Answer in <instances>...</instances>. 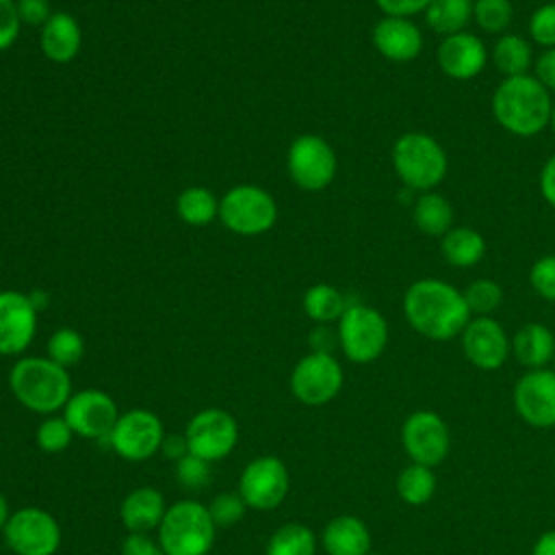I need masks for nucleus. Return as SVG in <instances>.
<instances>
[{"instance_id":"1","label":"nucleus","mask_w":555,"mask_h":555,"mask_svg":"<svg viewBox=\"0 0 555 555\" xmlns=\"http://www.w3.org/2000/svg\"><path fill=\"white\" fill-rule=\"evenodd\" d=\"M403 314L416 334L436 343L460 336L473 317L464 293L438 278H421L405 288Z\"/></svg>"},{"instance_id":"2","label":"nucleus","mask_w":555,"mask_h":555,"mask_svg":"<svg viewBox=\"0 0 555 555\" xmlns=\"http://www.w3.org/2000/svg\"><path fill=\"white\" fill-rule=\"evenodd\" d=\"M551 108V91L533 74L503 78L492 93L496 124L520 139L535 137L548 128Z\"/></svg>"},{"instance_id":"3","label":"nucleus","mask_w":555,"mask_h":555,"mask_svg":"<svg viewBox=\"0 0 555 555\" xmlns=\"http://www.w3.org/2000/svg\"><path fill=\"white\" fill-rule=\"evenodd\" d=\"M9 388L20 405L35 414H56L72 397V377L48 356L20 358L9 371Z\"/></svg>"},{"instance_id":"4","label":"nucleus","mask_w":555,"mask_h":555,"mask_svg":"<svg viewBox=\"0 0 555 555\" xmlns=\"http://www.w3.org/2000/svg\"><path fill=\"white\" fill-rule=\"evenodd\" d=\"M390 160L399 180L418 193L436 191L449 171L444 147L431 134L421 130L403 132L392 145Z\"/></svg>"},{"instance_id":"5","label":"nucleus","mask_w":555,"mask_h":555,"mask_svg":"<svg viewBox=\"0 0 555 555\" xmlns=\"http://www.w3.org/2000/svg\"><path fill=\"white\" fill-rule=\"evenodd\" d=\"M156 533L165 555H208L215 546L217 525L206 505L184 499L167 507Z\"/></svg>"},{"instance_id":"6","label":"nucleus","mask_w":555,"mask_h":555,"mask_svg":"<svg viewBox=\"0 0 555 555\" xmlns=\"http://www.w3.org/2000/svg\"><path fill=\"white\" fill-rule=\"evenodd\" d=\"M336 336L349 362L369 364L377 360L388 345V321L371 306L349 304L338 319Z\"/></svg>"},{"instance_id":"7","label":"nucleus","mask_w":555,"mask_h":555,"mask_svg":"<svg viewBox=\"0 0 555 555\" xmlns=\"http://www.w3.org/2000/svg\"><path fill=\"white\" fill-rule=\"evenodd\" d=\"M219 219L234 234L256 236L275 223L278 206L264 189L238 184L219 199Z\"/></svg>"},{"instance_id":"8","label":"nucleus","mask_w":555,"mask_h":555,"mask_svg":"<svg viewBox=\"0 0 555 555\" xmlns=\"http://www.w3.org/2000/svg\"><path fill=\"white\" fill-rule=\"evenodd\" d=\"M345 373L340 362L325 351H310L299 358L291 371V392L293 397L310 408L325 405L334 401L343 388Z\"/></svg>"},{"instance_id":"9","label":"nucleus","mask_w":555,"mask_h":555,"mask_svg":"<svg viewBox=\"0 0 555 555\" xmlns=\"http://www.w3.org/2000/svg\"><path fill=\"white\" fill-rule=\"evenodd\" d=\"M4 544L15 555H54L61 548V525L43 507H20L2 529Z\"/></svg>"},{"instance_id":"10","label":"nucleus","mask_w":555,"mask_h":555,"mask_svg":"<svg viewBox=\"0 0 555 555\" xmlns=\"http://www.w3.org/2000/svg\"><path fill=\"white\" fill-rule=\"evenodd\" d=\"M165 436L167 434L158 414L145 408H132L119 414L106 440L121 460L145 462L160 451Z\"/></svg>"},{"instance_id":"11","label":"nucleus","mask_w":555,"mask_h":555,"mask_svg":"<svg viewBox=\"0 0 555 555\" xmlns=\"http://www.w3.org/2000/svg\"><path fill=\"white\" fill-rule=\"evenodd\" d=\"M401 444L410 462L436 468L451 451V431L438 412L414 410L401 425Z\"/></svg>"},{"instance_id":"12","label":"nucleus","mask_w":555,"mask_h":555,"mask_svg":"<svg viewBox=\"0 0 555 555\" xmlns=\"http://www.w3.org/2000/svg\"><path fill=\"white\" fill-rule=\"evenodd\" d=\"M184 438L189 453L212 464L234 451L238 442V423L228 410L206 408L191 416L184 429Z\"/></svg>"},{"instance_id":"13","label":"nucleus","mask_w":555,"mask_h":555,"mask_svg":"<svg viewBox=\"0 0 555 555\" xmlns=\"http://www.w3.org/2000/svg\"><path fill=\"white\" fill-rule=\"evenodd\" d=\"M291 488L286 464L275 455H258L245 464L238 477V494L247 507L269 512L282 505Z\"/></svg>"},{"instance_id":"14","label":"nucleus","mask_w":555,"mask_h":555,"mask_svg":"<svg viewBox=\"0 0 555 555\" xmlns=\"http://www.w3.org/2000/svg\"><path fill=\"white\" fill-rule=\"evenodd\" d=\"M286 167L299 189L321 191L332 184L338 160L334 147L323 137L301 134L288 147Z\"/></svg>"},{"instance_id":"15","label":"nucleus","mask_w":555,"mask_h":555,"mask_svg":"<svg viewBox=\"0 0 555 555\" xmlns=\"http://www.w3.org/2000/svg\"><path fill=\"white\" fill-rule=\"evenodd\" d=\"M512 403L529 427H555V371L548 366L525 371L512 388Z\"/></svg>"},{"instance_id":"16","label":"nucleus","mask_w":555,"mask_h":555,"mask_svg":"<svg viewBox=\"0 0 555 555\" xmlns=\"http://www.w3.org/2000/svg\"><path fill=\"white\" fill-rule=\"evenodd\" d=\"M119 414L121 412L115 399L108 392L98 388H85V390L72 392L69 401L63 408V416L74 429V434L87 440L108 438Z\"/></svg>"},{"instance_id":"17","label":"nucleus","mask_w":555,"mask_h":555,"mask_svg":"<svg viewBox=\"0 0 555 555\" xmlns=\"http://www.w3.org/2000/svg\"><path fill=\"white\" fill-rule=\"evenodd\" d=\"M464 358L479 371L501 369L512 353V338L492 317H470L460 334Z\"/></svg>"},{"instance_id":"18","label":"nucleus","mask_w":555,"mask_h":555,"mask_svg":"<svg viewBox=\"0 0 555 555\" xmlns=\"http://www.w3.org/2000/svg\"><path fill=\"white\" fill-rule=\"evenodd\" d=\"M37 332V308L30 295L0 291V356H20Z\"/></svg>"},{"instance_id":"19","label":"nucleus","mask_w":555,"mask_h":555,"mask_svg":"<svg viewBox=\"0 0 555 555\" xmlns=\"http://www.w3.org/2000/svg\"><path fill=\"white\" fill-rule=\"evenodd\" d=\"M436 61L444 76L453 80H473L483 72L488 63V50L475 33L462 30L442 37L436 50Z\"/></svg>"},{"instance_id":"20","label":"nucleus","mask_w":555,"mask_h":555,"mask_svg":"<svg viewBox=\"0 0 555 555\" xmlns=\"http://www.w3.org/2000/svg\"><path fill=\"white\" fill-rule=\"evenodd\" d=\"M375 50L395 63H410L423 52V33L412 17L384 15L371 33Z\"/></svg>"},{"instance_id":"21","label":"nucleus","mask_w":555,"mask_h":555,"mask_svg":"<svg viewBox=\"0 0 555 555\" xmlns=\"http://www.w3.org/2000/svg\"><path fill=\"white\" fill-rule=\"evenodd\" d=\"M319 542L327 555H369L373 546L371 529L353 514L330 518Z\"/></svg>"},{"instance_id":"22","label":"nucleus","mask_w":555,"mask_h":555,"mask_svg":"<svg viewBox=\"0 0 555 555\" xmlns=\"http://www.w3.org/2000/svg\"><path fill=\"white\" fill-rule=\"evenodd\" d=\"M167 507L169 505L160 490L152 486H139L124 496L119 505V518L128 533H147L158 529Z\"/></svg>"},{"instance_id":"23","label":"nucleus","mask_w":555,"mask_h":555,"mask_svg":"<svg viewBox=\"0 0 555 555\" xmlns=\"http://www.w3.org/2000/svg\"><path fill=\"white\" fill-rule=\"evenodd\" d=\"M512 356L527 371L546 369L555 358V334L548 325L529 321L512 336Z\"/></svg>"},{"instance_id":"24","label":"nucleus","mask_w":555,"mask_h":555,"mask_svg":"<svg viewBox=\"0 0 555 555\" xmlns=\"http://www.w3.org/2000/svg\"><path fill=\"white\" fill-rule=\"evenodd\" d=\"M80 26L69 13H52L41 26V50L52 63H69L80 52Z\"/></svg>"},{"instance_id":"25","label":"nucleus","mask_w":555,"mask_h":555,"mask_svg":"<svg viewBox=\"0 0 555 555\" xmlns=\"http://www.w3.org/2000/svg\"><path fill=\"white\" fill-rule=\"evenodd\" d=\"M486 238L479 230L468 225H453L440 238V254L447 264L457 269H468L481 262L486 256Z\"/></svg>"},{"instance_id":"26","label":"nucleus","mask_w":555,"mask_h":555,"mask_svg":"<svg viewBox=\"0 0 555 555\" xmlns=\"http://www.w3.org/2000/svg\"><path fill=\"white\" fill-rule=\"evenodd\" d=\"M453 206L438 191H425L412 206V221L425 236L442 238L453 228Z\"/></svg>"},{"instance_id":"27","label":"nucleus","mask_w":555,"mask_h":555,"mask_svg":"<svg viewBox=\"0 0 555 555\" xmlns=\"http://www.w3.org/2000/svg\"><path fill=\"white\" fill-rule=\"evenodd\" d=\"M490 61L503 78H514L529 74L535 59L533 48L525 37L516 33H503L492 46Z\"/></svg>"},{"instance_id":"28","label":"nucleus","mask_w":555,"mask_h":555,"mask_svg":"<svg viewBox=\"0 0 555 555\" xmlns=\"http://www.w3.org/2000/svg\"><path fill=\"white\" fill-rule=\"evenodd\" d=\"M423 15L434 33L455 35L473 22V0H431Z\"/></svg>"},{"instance_id":"29","label":"nucleus","mask_w":555,"mask_h":555,"mask_svg":"<svg viewBox=\"0 0 555 555\" xmlns=\"http://www.w3.org/2000/svg\"><path fill=\"white\" fill-rule=\"evenodd\" d=\"M436 486H438V477H436L434 468L416 464V462H410L397 475V494L403 503H408L412 507H421V505L429 503L436 494Z\"/></svg>"},{"instance_id":"30","label":"nucleus","mask_w":555,"mask_h":555,"mask_svg":"<svg viewBox=\"0 0 555 555\" xmlns=\"http://www.w3.org/2000/svg\"><path fill=\"white\" fill-rule=\"evenodd\" d=\"M317 548L319 538L304 522L278 527L267 542V555H317Z\"/></svg>"},{"instance_id":"31","label":"nucleus","mask_w":555,"mask_h":555,"mask_svg":"<svg viewBox=\"0 0 555 555\" xmlns=\"http://www.w3.org/2000/svg\"><path fill=\"white\" fill-rule=\"evenodd\" d=\"M304 312L317 321L319 325H327L338 321L347 310V301L343 293L332 284H314L304 293Z\"/></svg>"},{"instance_id":"32","label":"nucleus","mask_w":555,"mask_h":555,"mask_svg":"<svg viewBox=\"0 0 555 555\" xmlns=\"http://www.w3.org/2000/svg\"><path fill=\"white\" fill-rule=\"evenodd\" d=\"M178 217L189 225H208L219 217L217 197L204 186H189L176 199Z\"/></svg>"},{"instance_id":"33","label":"nucleus","mask_w":555,"mask_h":555,"mask_svg":"<svg viewBox=\"0 0 555 555\" xmlns=\"http://www.w3.org/2000/svg\"><path fill=\"white\" fill-rule=\"evenodd\" d=\"M514 17L509 0H473V22L488 35L507 33Z\"/></svg>"},{"instance_id":"34","label":"nucleus","mask_w":555,"mask_h":555,"mask_svg":"<svg viewBox=\"0 0 555 555\" xmlns=\"http://www.w3.org/2000/svg\"><path fill=\"white\" fill-rule=\"evenodd\" d=\"M462 293L473 317H492V312L503 304V288L490 278L473 280Z\"/></svg>"},{"instance_id":"35","label":"nucleus","mask_w":555,"mask_h":555,"mask_svg":"<svg viewBox=\"0 0 555 555\" xmlns=\"http://www.w3.org/2000/svg\"><path fill=\"white\" fill-rule=\"evenodd\" d=\"M74 436L76 434H74V429L69 427V423L65 421L63 414L61 416H56V414L46 416L35 429V442L43 453L65 451L72 444Z\"/></svg>"},{"instance_id":"36","label":"nucleus","mask_w":555,"mask_h":555,"mask_svg":"<svg viewBox=\"0 0 555 555\" xmlns=\"http://www.w3.org/2000/svg\"><path fill=\"white\" fill-rule=\"evenodd\" d=\"M82 356H85V340L76 330L61 327L52 332V336L48 338V358L54 360L56 364L69 369L78 364Z\"/></svg>"},{"instance_id":"37","label":"nucleus","mask_w":555,"mask_h":555,"mask_svg":"<svg viewBox=\"0 0 555 555\" xmlns=\"http://www.w3.org/2000/svg\"><path fill=\"white\" fill-rule=\"evenodd\" d=\"M206 507H208V514H210L212 522L217 525V529L232 527V525L241 522L245 512L249 509L238 492H219L217 496H212V501Z\"/></svg>"},{"instance_id":"38","label":"nucleus","mask_w":555,"mask_h":555,"mask_svg":"<svg viewBox=\"0 0 555 555\" xmlns=\"http://www.w3.org/2000/svg\"><path fill=\"white\" fill-rule=\"evenodd\" d=\"M176 464V481L189 490H199L204 486H208L210 481V462L186 453L184 457H180Z\"/></svg>"},{"instance_id":"39","label":"nucleus","mask_w":555,"mask_h":555,"mask_svg":"<svg viewBox=\"0 0 555 555\" xmlns=\"http://www.w3.org/2000/svg\"><path fill=\"white\" fill-rule=\"evenodd\" d=\"M531 41L542 50L555 48V2H544L529 17Z\"/></svg>"},{"instance_id":"40","label":"nucleus","mask_w":555,"mask_h":555,"mask_svg":"<svg viewBox=\"0 0 555 555\" xmlns=\"http://www.w3.org/2000/svg\"><path fill=\"white\" fill-rule=\"evenodd\" d=\"M529 284L538 297L555 304V254L540 256L531 264Z\"/></svg>"},{"instance_id":"41","label":"nucleus","mask_w":555,"mask_h":555,"mask_svg":"<svg viewBox=\"0 0 555 555\" xmlns=\"http://www.w3.org/2000/svg\"><path fill=\"white\" fill-rule=\"evenodd\" d=\"M20 28L22 20L15 0H0V52L15 43Z\"/></svg>"},{"instance_id":"42","label":"nucleus","mask_w":555,"mask_h":555,"mask_svg":"<svg viewBox=\"0 0 555 555\" xmlns=\"http://www.w3.org/2000/svg\"><path fill=\"white\" fill-rule=\"evenodd\" d=\"M22 24L43 26L50 20V2L48 0H15Z\"/></svg>"},{"instance_id":"43","label":"nucleus","mask_w":555,"mask_h":555,"mask_svg":"<svg viewBox=\"0 0 555 555\" xmlns=\"http://www.w3.org/2000/svg\"><path fill=\"white\" fill-rule=\"evenodd\" d=\"M121 555H165V551L147 533H128L121 542Z\"/></svg>"},{"instance_id":"44","label":"nucleus","mask_w":555,"mask_h":555,"mask_svg":"<svg viewBox=\"0 0 555 555\" xmlns=\"http://www.w3.org/2000/svg\"><path fill=\"white\" fill-rule=\"evenodd\" d=\"M384 15L397 17H412L416 13H425L431 0H373Z\"/></svg>"},{"instance_id":"45","label":"nucleus","mask_w":555,"mask_h":555,"mask_svg":"<svg viewBox=\"0 0 555 555\" xmlns=\"http://www.w3.org/2000/svg\"><path fill=\"white\" fill-rule=\"evenodd\" d=\"M533 76L548 89L555 91V48L542 50L533 61Z\"/></svg>"},{"instance_id":"46","label":"nucleus","mask_w":555,"mask_h":555,"mask_svg":"<svg viewBox=\"0 0 555 555\" xmlns=\"http://www.w3.org/2000/svg\"><path fill=\"white\" fill-rule=\"evenodd\" d=\"M540 193L544 197V202L555 208V154H551L546 158V163L540 169Z\"/></svg>"},{"instance_id":"47","label":"nucleus","mask_w":555,"mask_h":555,"mask_svg":"<svg viewBox=\"0 0 555 555\" xmlns=\"http://www.w3.org/2000/svg\"><path fill=\"white\" fill-rule=\"evenodd\" d=\"M160 453H165V457L178 462L180 457H184L189 453V444L184 434H167L163 444H160Z\"/></svg>"},{"instance_id":"48","label":"nucleus","mask_w":555,"mask_h":555,"mask_svg":"<svg viewBox=\"0 0 555 555\" xmlns=\"http://www.w3.org/2000/svg\"><path fill=\"white\" fill-rule=\"evenodd\" d=\"M531 555H555V529H548L538 535L531 546Z\"/></svg>"},{"instance_id":"49","label":"nucleus","mask_w":555,"mask_h":555,"mask_svg":"<svg viewBox=\"0 0 555 555\" xmlns=\"http://www.w3.org/2000/svg\"><path fill=\"white\" fill-rule=\"evenodd\" d=\"M11 505H9V499L0 492V531L7 527V522H9V518H11Z\"/></svg>"},{"instance_id":"50","label":"nucleus","mask_w":555,"mask_h":555,"mask_svg":"<svg viewBox=\"0 0 555 555\" xmlns=\"http://www.w3.org/2000/svg\"><path fill=\"white\" fill-rule=\"evenodd\" d=\"M548 128L553 130L555 134V100H553V108H551V119H548Z\"/></svg>"},{"instance_id":"51","label":"nucleus","mask_w":555,"mask_h":555,"mask_svg":"<svg viewBox=\"0 0 555 555\" xmlns=\"http://www.w3.org/2000/svg\"><path fill=\"white\" fill-rule=\"evenodd\" d=\"M369 555H382V553H373V551H371V553H369Z\"/></svg>"},{"instance_id":"52","label":"nucleus","mask_w":555,"mask_h":555,"mask_svg":"<svg viewBox=\"0 0 555 555\" xmlns=\"http://www.w3.org/2000/svg\"><path fill=\"white\" fill-rule=\"evenodd\" d=\"M553 466H555V455H553Z\"/></svg>"}]
</instances>
